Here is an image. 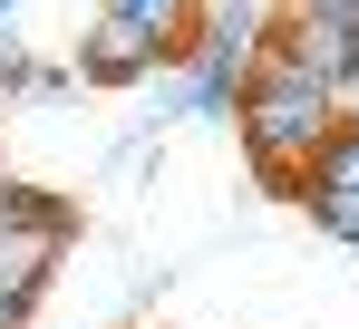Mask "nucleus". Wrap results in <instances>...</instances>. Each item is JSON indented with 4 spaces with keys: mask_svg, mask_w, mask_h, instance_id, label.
Wrapping results in <instances>:
<instances>
[{
    "mask_svg": "<svg viewBox=\"0 0 359 329\" xmlns=\"http://www.w3.org/2000/svg\"><path fill=\"white\" fill-rule=\"evenodd\" d=\"M340 126H350V116H340V97H330L320 78H301V68H282V58L262 49L252 88H243V155H252V174H262L272 194H301L311 164H320V146H330Z\"/></svg>",
    "mask_w": 359,
    "mask_h": 329,
    "instance_id": "f257e3e1",
    "label": "nucleus"
},
{
    "mask_svg": "<svg viewBox=\"0 0 359 329\" xmlns=\"http://www.w3.org/2000/svg\"><path fill=\"white\" fill-rule=\"evenodd\" d=\"M272 58L301 68V78H320L330 97H350L359 88V29L350 20H320V10H272Z\"/></svg>",
    "mask_w": 359,
    "mask_h": 329,
    "instance_id": "f03ea898",
    "label": "nucleus"
},
{
    "mask_svg": "<svg viewBox=\"0 0 359 329\" xmlns=\"http://www.w3.org/2000/svg\"><path fill=\"white\" fill-rule=\"evenodd\" d=\"M165 49L156 39H136L126 20H97L88 39H78V88H136V78H156Z\"/></svg>",
    "mask_w": 359,
    "mask_h": 329,
    "instance_id": "7ed1b4c3",
    "label": "nucleus"
},
{
    "mask_svg": "<svg viewBox=\"0 0 359 329\" xmlns=\"http://www.w3.org/2000/svg\"><path fill=\"white\" fill-rule=\"evenodd\" d=\"M0 232H29V242H68V232H78V214H68L59 194H39V184L0 174Z\"/></svg>",
    "mask_w": 359,
    "mask_h": 329,
    "instance_id": "20e7f679",
    "label": "nucleus"
},
{
    "mask_svg": "<svg viewBox=\"0 0 359 329\" xmlns=\"http://www.w3.org/2000/svg\"><path fill=\"white\" fill-rule=\"evenodd\" d=\"M301 194H359V116L320 146V164H311V184H301Z\"/></svg>",
    "mask_w": 359,
    "mask_h": 329,
    "instance_id": "39448f33",
    "label": "nucleus"
},
{
    "mask_svg": "<svg viewBox=\"0 0 359 329\" xmlns=\"http://www.w3.org/2000/svg\"><path fill=\"white\" fill-rule=\"evenodd\" d=\"M68 88H78V68H49V58H20L10 68V97H29V107L39 97H68Z\"/></svg>",
    "mask_w": 359,
    "mask_h": 329,
    "instance_id": "423d86ee",
    "label": "nucleus"
},
{
    "mask_svg": "<svg viewBox=\"0 0 359 329\" xmlns=\"http://www.w3.org/2000/svg\"><path fill=\"white\" fill-rule=\"evenodd\" d=\"M301 204H311V223L330 242H359V194H301Z\"/></svg>",
    "mask_w": 359,
    "mask_h": 329,
    "instance_id": "0eeeda50",
    "label": "nucleus"
},
{
    "mask_svg": "<svg viewBox=\"0 0 359 329\" xmlns=\"http://www.w3.org/2000/svg\"><path fill=\"white\" fill-rule=\"evenodd\" d=\"M282 10H320V20H350L359 29V0H282Z\"/></svg>",
    "mask_w": 359,
    "mask_h": 329,
    "instance_id": "6e6552de",
    "label": "nucleus"
}]
</instances>
